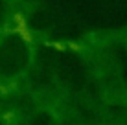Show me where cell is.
<instances>
[{
  "instance_id": "obj_1",
  "label": "cell",
  "mask_w": 127,
  "mask_h": 125,
  "mask_svg": "<svg viewBox=\"0 0 127 125\" xmlns=\"http://www.w3.org/2000/svg\"><path fill=\"white\" fill-rule=\"evenodd\" d=\"M2 118H4V120H6V122H11V120H13V118H15V114H13V112H6V114H4V116H2Z\"/></svg>"
},
{
  "instance_id": "obj_2",
  "label": "cell",
  "mask_w": 127,
  "mask_h": 125,
  "mask_svg": "<svg viewBox=\"0 0 127 125\" xmlns=\"http://www.w3.org/2000/svg\"><path fill=\"white\" fill-rule=\"evenodd\" d=\"M50 46H54V48H57V50H64V46H63V44H59V42H52Z\"/></svg>"
},
{
  "instance_id": "obj_3",
  "label": "cell",
  "mask_w": 127,
  "mask_h": 125,
  "mask_svg": "<svg viewBox=\"0 0 127 125\" xmlns=\"http://www.w3.org/2000/svg\"><path fill=\"white\" fill-rule=\"evenodd\" d=\"M68 46H70V48H72V50H79V46H77V44H74V42H70Z\"/></svg>"
},
{
  "instance_id": "obj_4",
  "label": "cell",
  "mask_w": 127,
  "mask_h": 125,
  "mask_svg": "<svg viewBox=\"0 0 127 125\" xmlns=\"http://www.w3.org/2000/svg\"><path fill=\"white\" fill-rule=\"evenodd\" d=\"M0 92H2V94H7V88H6V87H0Z\"/></svg>"
}]
</instances>
